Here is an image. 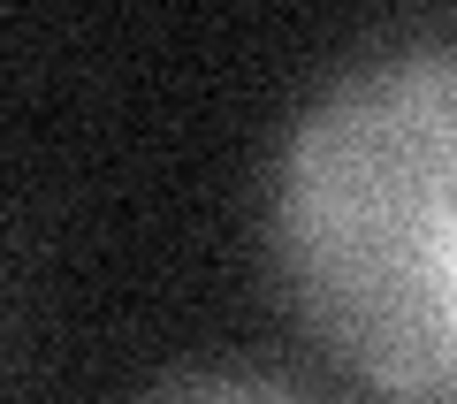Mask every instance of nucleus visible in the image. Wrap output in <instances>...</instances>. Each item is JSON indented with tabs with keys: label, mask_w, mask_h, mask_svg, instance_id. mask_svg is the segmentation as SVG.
Masks as SVG:
<instances>
[{
	"label": "nucleus",
	"mask_w": 457,
	"mask_h": 404,
	"mask_svg": "<svg viewBox=\"0 0 457 404\" xmlns=\"http://www.w3.org/2000/svg\"><path fill=\"white\" fill-rule=\"evenodd\" d=\"M275 259L374 389L457 404V38L366 54L297 114Z\"/></svg>",
	"instance_id": "obj_1"
},
{
	"label": "nucleus",
	"mask_w": 457,
	"mask_h": 404,
	"mask_svg": "<svg viewBox=\"0 0 457 404\" xmlns=\"http://www.w3.org/2000/svg\"><path fill=\"white\" fill-rule=\"evenodd\" d=\"M130 404H328V397L267 366H176L153 389H137Z\"/></svg>",
	"instance_id": "obj_2"
}]
</instances>
